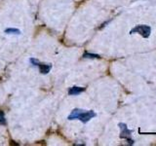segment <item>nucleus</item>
Masks as SVG:
<instances>
[{
  "instance_id": "1",
  "label": "nucleus",
  "mask_w": 156,
  "mask_h": 146,
  "mask_svg": "<svg viewBox=\"0 0 156 146\" xmlns=\"http://www.w3.org/2000/svg\"><path fill=\"white\" fill-rule=\"evenodd\" d=\"M131 34L133 33H139L144 38H148L150 33H151V28L150 26H146V24H141V26H136L130 31Z\"/></svg>"
},
{
  "instance_id": "2",
  "label": "nucleus",
  "mask_w": 156,
  "mask_h": 146,
  "mask_svg": "<svg viewBox=\"0 0 156 146\" xmlns=\"http://www.w3.org/2000/svg\"><path fill=\"white\" fill-rule=\"evenodd\" d=\"M119 127L121 129V133H120V137L121 138H125L127 141L129 142V144H133L134 143V140L131 139V134H132V130H130L128 129V127H127L125 124L123 123H120L119 124Z\"/></svg>"
},
{
  "instance_id": "3",
  "label": "nucleus",
  "mask_w": 156,
  "mask_h": 146,
  "mask_svg": "<svg viewBox=\"0 0 156 146\" xmlns=\"http://www.w3.org/2000/svg\"><path fill=\"white\" fill-rule=\"evenodd\" d=\"M96 117V113L93 110H83L80 112V114L78 115V120H80L82 123H87L89 122L92 118Z\"/></svg>"
},
{
  "instance_id": "4",
  "label": "nucleus",
  "mask_w": 156,
  "mask_h": 146,
  "mask_svg": "<svg viewBox=\"0 0 156 146\" xmlns=\"http://www.w3.org/2000/svg\"><path fill=\"white\" fill-rule=\"evenodd\" d=\"M85 91V88L82 87H71L69 90H68V95L69 96H78L80 95L81 92Z\"/></svg>"
},
{
  "instance_id": "5",
  "label": "nucleus",
  "mask_w": 156,
  "mask_h": 146,
  "mask_svg": "<svg viewBox=\"0 0 156 146\" xmlns=\"http://www.w3.org/2000/svg\"><path fill=\"white\" fill-rule=\"evenodd\" d=\"M39 71L41 74H48L50 70L52 69V64H43V63H39Z\"/></svg>"
},
{
  "instance_id": "6",
  "label": "nucleus",
  "mask_w": 156,
  "mask_h": 146,
  "mask_svg": "<svg viewBox=\"0 0 156 146\" xmlns=\"http://www.w3.org/2000/svg\"><path fill=\"white\" fill-rule=\"evenodd\" d=\"M4 32L5 33H7V34H16V35H20V34L22 33V31L20 30V29H18V28H6L4 30Z\"/></svg>"
},
{
  "instance_id": "7",
  "label": "nucleus",
  "mask_w": 156,
  "mask_h": 146,
  "mask_svg": "<svg viewBox=\"0 0 156 146\" xmlns=\"http://www.w3.org/2000/svg\"><path fill=\"white\" fill-rule=\"evenodd\" d=\"M83 57H85V58H100L101 57L99 55H97V54L85 53L84 55H83Z\"/></svg>"
},
{
  "instance_id": "8",
  "label": "nucleus",
  "mask_w": 156,
  "mask_h": 146,
  "mask_svg": "<svg viewBox=\"0 0 156 146\" xmlns=\"http://www.w3.org/2000/svg\"><path fill=\"white\" fill-rule=\"evenodd\" d=\"M7 122L6 119H5V115H4V112L0 110V125H6Z\"/></svg>"
},
{
  "instance_id": "9",
  "label": "nucleus",
  "mask_w": 156,
  "mask_h": 146,
  "mask_svg": "<svg viewBox=\"0 0 156 146\" xmlns=\"http://www.w3.org/2000/svg\"><path fill=\"white\" fill-rule=\"evenodd\" d=\"M29 62H30V64L32 66H38L39 63H40L38 60H36V58H34V57H30V58H29Z\"/></svg>"
}]
</instances>
